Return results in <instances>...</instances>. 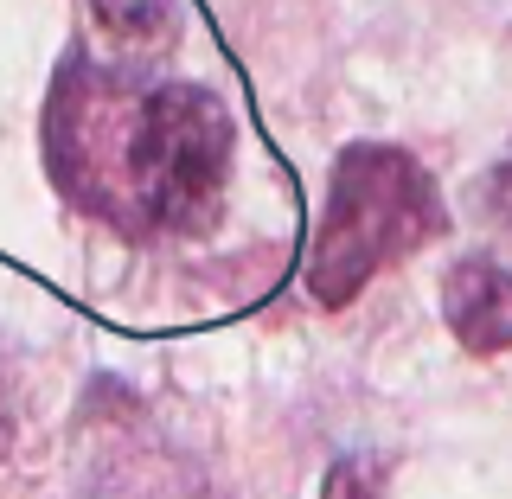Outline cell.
Returning a JSON list of instances; mask_svg holds the SVG:
<instances>
[{"label": "cell", "mask_w": 512, "mask_h": 499, "mask_svg": "<svg viewBox=\"0 0 512 499\" xmlns=\"http://www.w3.org/2000/svg\"><path fill=\"white\" fill-rule=\"evenodd\" d=\"M237 122L199 84H128L71 58L58 71L45 154L64 199L141 231H212L224 212Z\"/></svg>", "instance_id": "cell-1"}, {"label": "cell", "mask_w": 512, "mask_h": 499, "mask_svg": "<svg viewBox=\"0 0 512 499\" xmlns=\"http://www.w3.org/2000/svg\"><path fill=\"white\" fill-rule=\"evenodd\" d=\"M442 192L423 173V160L384 141H352L333 160L327 180V212L314 231L308 256V288L320 308H346L384 263H397L404 250H423L429 237H442Z\"/></svg>", "instance_id": "cell-2"}, {"label": "cell", "mask_w": 512, "mask_h": 499, "mask_svg": "<svg viewBox=\"0 0 512 499\" xmlns=\"http://www.w3.org/2000/svg\"><path fill=\"white\" fill-rule=\"evenodd\" d=\"M442 314L468 352H506L512 346V269L468 256L442 276Z\"/></svg>", "instance_id": "cell-3"}, {"label": "cell", "mask_w": 512, "mask_h": 499, "mask_svg": "<svg viewBox=\"0 0 512 499\" xmlns=\"http://www.w3.org/2000/svg\"><path fill=\"white\" fill-rule=\"evenodd\" d=\"M90 13L116 45H160L173 32V0H90Z\"/></svg>", "instance_id": "cell-4"}, {"label": "cell", "mask_w": 512, "mask_h": 499, "mask_svg": "<svg viewBox=\"0 0 512 499\" xmlns=\"http://www.w3.org/2000/svg\"><path fill=\"white\" fill-rule=\"evenodd\" d=\"M480 199H487V218H493V231L512 244V154L500 160V167L487 173V186H480Z\"/></svg>", "instance_id": "cell-5"}, {"label": "cell", "mask_w": 512, "mask_h": 499, "mask_svg": "<svg viewBox=\"0 0 512 499\" xmlns=\"http://www.w3.org/2000/svg\"><path fill=\"white\" fill-rule=\"evenodd\" d=\"M320 499H378V480L359 468V461H333L327 487H320Z\"/></svg>", "instance_id": "cell-6"}]
</instances>
